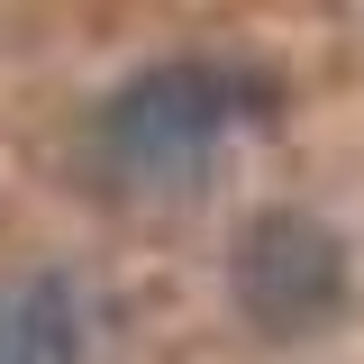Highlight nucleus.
<instances>
[{
    "label": "nucleus",
    "instance_id": "3",
    "mask_svg": "<svg viewBox=\"0 0 364 364\" xmlns=\"http://www.w3.org/2000/svg\"><path fill=\"white\" fill-rule=\"evenodd\" d=\"M0 364H91V301L73 273L0 282Z\"/></svg>",
    "mask_w": 364,
    "mask_h": 364
},
{
    "label": "nucleus",
    "instance_id": "2",
    "mask_svg": "<svg viewBox=\"0 0 364 364\" xmlns=\"http://www.w3.org/2000/svg\"><path fill=\"white\" fill-rule=\"evenodd\" d=\"M228 282H237V310L264 337H310L346 301V237L328 219H310V210H264L237 237Z\"/></svg>",
    "mask_w": 364,
    "mask_h": 364
},
{
    "label": "nucleus",
    "instance_id": "1",
    "mask_svg": "<svg viewBox=\"0 0 364 364\" xmlns=\"http://www.w3.org/2000/svg\"><path fill=\"white\" fill-rule=\"evenodd\" d=\"M264 109H273V82L237 73V64H210V55H173V64H146L136 82H119L100 100L91 155L128 191H182L228 136L246 119H264Z\"/></svg>",
    "mask_w": 364,
    "mask_h": 364
}]
</instances>
